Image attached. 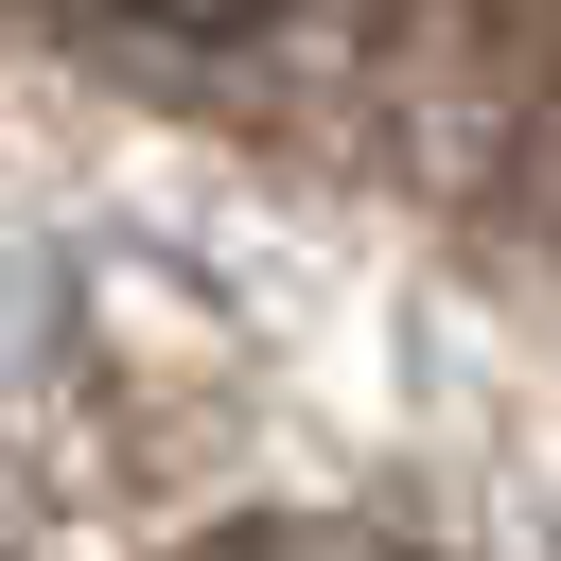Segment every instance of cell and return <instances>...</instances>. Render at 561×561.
<instances>
[{"label": "cell", "mask_w": 561, "mask_h": 561, "mask_svg": "<svg viewBox=\"0 0 561 561\" xmlns=\"http://www.w3.org/2000/svg\"><path fill=\"white\" fill-rule=\"evenodd\" d=\"M123 18H158V35H263V18H298V0H123Z\"/></svg>", "instance_id": "6da1fadb"}]
</instances>
